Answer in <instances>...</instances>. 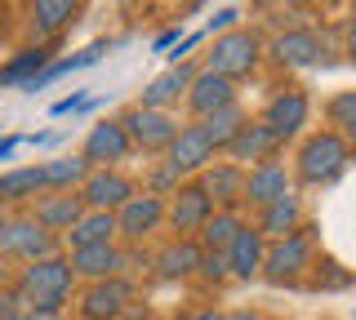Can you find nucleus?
Listing matches in <instances>:
<instances>
[{
    "label": "nucleus",
    "mask_w": 356,
    "mask_h": 320,
    "mask_svg": "<svg viewBox=\"0 0 356 320\" xmlns=\"http://www.w3.org/2000/svg\"><path fill=\"white\" fill-rule=\"evenodd\" d=\"M241 227H245L241 209H214V214H209V223L196 231V245L205 249V253H227L232 240L241 236Z\"/></svg>",
    "instance_id": "bb28decb"
},
{
    "label": "nucleus",
    "mask_w": 356,
    "mask_h": 320,
    "mask_svg": "<svg viewBox=\"0 0 356 320\" xmlns=\"http://www.w3.org/2000/svg\"><path fill=\"white\" fill-rule=\"evenodd\" d=\"M183 103H187V112H192L196 120H205V116L222 112V107L241 103L236 81H222V76H214V71H196V81H192V90H187Z\"/></svg>",
    "instance_id": "aec40b11"
},
{
    "label": "nucleus",
    "mask_w": 356,
    "mask_h": 320,
    "mask_svg": "<svg viewBox=\"0 0 356 320\" xmlns=\"http://www.w3.org/2000/svg\"><path fill=\"white\" fill-rule=\"evenodd\" d=\"M18 307H22V303H18V294H14V289L0 294V316H5V312H18Z\"/></svg>",
    "instance_id": "ea45409f"
},
{
    "label": "nucleus",
    "mask_w": 356,
    "mask_h": 320,
    "mask_svg": "<svg viewBox=\"0 0 356 320\" xmlns=\"http://www.w3.org/2000/svg\"><path fill=\"white\" fill-rule=\"evenodd\" d=\"M89 245H116V214H94V209H85L81 223L63 236V249H89Z\"/></svg>",
    "instance_id": "a878e982"
},
{
    "label": "nucleus",
    "mask_w": 356,
    "mask_h": 320,
    "mask_svg": "<svg viewBox=\"0 0 356 320\" xmlns=\"http://www.w3.org/2000/svg\"><path fill=\"white\" fill-rule=\"evenodd\" d=\"M196 125H200V134L209 138V147H214V151H227V142L250 125V112H245L241 103H232V107H222V112H214V116L196 120Z\"/></svg>",
    "instance_id": "c85d7f7f"
},
{
    "label": "nucleus",
    "mask_w": 356,
    "mask_h": 320,
    "mask_svg": "<svg viewBox=\"0 0 356 320\" xmlns=\"http://www.w3.org/2000/svg\"><path fill=\"white\" fill-rule=\"evenodd\" d=\"M259 62H263V36L254 27H232L222 36H214V45L205 49V67L200 71H214L222 81H241Z\"/></svg>",
    "instance_id": "7ed1b4c3"
},
{
    "label": "nucleus",
    "mask_w": 356,
    "mask_h": 320,
    "mask_svg": "<svg viewBox=\"0 0 356 320\" xmlns=\"http://www.w3.org/2000/svg\"><path fill=\"white\" fill-rule=\"evenodd\" d=\"M27 18L36 36H58L63 27H72L81 18V5L76 0H36V5H27Z\"/></svg>",
    "instance_id": "cd10ccee"
},
{
    "label": "nucleus",
    "mask_w": 356,
    "mask_h": 320,
    "mask_svg": "<svg viewBox=\"0 0 356 320\" xmlns=\"http://www.w3.org/2000/svg\"><path fill=\"white\" fill-rule=\"evenodd\" d=\"M156 231H165V201H161V196L138 192L134 201H125L116 209V240L138 245V240L156 236Z\"/></svg>",
    "instance_id": "f8f14e48"
},
{
    "label": "nucleus",
    "mask_w": 356,
    "mask_h": 320,
    "mask_svg": "<svg viewBox=\"0 0 356 320\" xmlns=\"http://www.w3.org/2000/svg\"><path fill=\"white\" fill-rule=\"evenodd\" d=\"M183 320H222V312H218V307H200V312L183 316Z\"/></svg>",
    "instance_id": "79ce46f5"
},
{
    "label": "nucleus",
    "mask_w": 356,
    "mask_h": 320,
    "mask_svg": "<svg viewBox=\"0 0 356 320\" xmlns=\"http://www.w3.org/2000/svg\"><path fill=\"white\" fill-rule=\"evenodd\" d=\"M236 18H241V9H232V5H227V9H218V14L209 18V31L218 27V36H222V31H232V27H236Z\"/></svg>",
    "instance_id": "f704fd0d"
},
{
    "label": "nucleus",
    "mask_w": 356,
    "mask_h": 320,
    "mask_svg": "<svg viewBox=\"0 0 356 320\" xmlns=\"http://www.w3.org/2000/svg\"><path fill=\"white\" fill-rule=\"evenodd\" d=\"M0 320H36V316H31V312H22V307H18V312H5Z\"/></svg>",
    "instance_id": "c03bdc74"
},
{
    "label": "nucleus",
    "mask_w": 356,
    "mask_h": 320,
    "mask_svg": "<svg viewBox=\"0 0 356 320\" xmlns=\"http://www.w3.org/2000/svg\"><path fill=\"white\" fill-rule=\"evenodd\" d=\"M44 192H81V183L89 178V165L81 156H58V160H44Z\"/></svg>",
    "instance_id": "7c9ffc66"
},
{
    "label": "nucleus",
    "mask_w": 356,
    "mask_h": 320,
    "mask_svg": "<svg viewBox=\"0 0 356 320\" xmlns=\"http://www.w3.org/2000/svg\"><path fill=\"white\" fill-rule=\"evenodd\" d=\"M44 67H49V49H44V45H27V49H18L14 58L0 67V90H9V85H31Z\"/></svg>",
    "instance_id": "c756f323"
},
{
    "label": "nucleus",
    "mask_w": 356,
    "mask_h": 320,
    "mask_svg": "<svg viewBox=\"0 0 356 320\" xmlns=\"http://www.w3.org/2000/svg\"><path fill=\"white\" fill-rule=\"evenodd\" d=\"M307 227V209H303V196H281V201H272L267 209H259V218H254V231L272 245V240H285L294 236V231Z\"/></svg>",
    "instance_id": "f3484780"
},
{
    "label": "nucleus",
    "mask_w": 356,
    "mask_h": 320,
    "mask_svg": "<svg viewBox=\"0 0 356 320\" xmlns=\"http://www.w3.org/2000/svg\"><path fill=\"white\" fill-rule=\"evenodd\" d=\"M222 320H263V312H254V307H236V312H222Z\"/></svg>",
    "instance_id": "58836bf2"
},
{
    "label": "nucleus",
    "mask_w": 356,
    "mask_h": 320,
    "mask_svg": "<svg viewBox=\"0 0 356 320\" xmlns=\"http://www.w3.org/2000/svg\"><path fill=\"white\" fill-rule=\"evenodd\" d=\"M294 192V178H289V169L281 160H263L254 165V169H245V201L250 209H267L272 201H281V196Z\"/></svg>",
    "instance_id": "dca6fc26"
},
{
    "label": "nucleus",
    "mask_w": 356,
    "mask_h": 320,
    "mask_svg": "<svg viewBox=\"0 0 356 320\" xmlns=\"http://www.w3.org/2000/svg\"><path fill=\"white\" fill-rule=\"evenodd\" d=\"M129 307H134V285L125 276H116V280L85 285L76 312H81V320H125Z\"/></svg>",
    "instance_id": "4468645a"
},
{
    "label": "nucleus",
    "mask_w": 356,
    "mask_h": 320,
    "mask_svg": "<svg viewBox=\"0 0 356 320\" xmlns=\"http://www.w3.org/2000/svg\"><path fill=\"white\" fill-rule=\"evenodd\" d=\"M18 147H22V138H0V160H9Z\"/></svg>",
    "instance_id": "a19ab883"
},
{
    "label": "nucleus",
    "mask_w": 356,
    "mask_h": 320,
    "mask_svg": "<svg viewBox=\"0 0 356 320\" xmlns=\"http://www.w3.org/2000/svg\"><path fill=\"white\" fill-rule=\"evenodd\" d=\"M276 147H281V142L267 134L259 120H250V125H245L241 134L227 142V160H232V165H241V169H254V165L272 160V156H276Z\"/></svg>",
    "instance_id": "4be33fe9"
},
{
    "label": "nucleus",
    "mask_w": 356,
    "mask_h": 320,
    "mask_svg": "<svg viewBox=\"0 0 356 320\" xmlns=\"http://www.w3.org/2000/svg\"><path fill=\"white\" fill-rule=\"evenodd\" d=\"M36 196H44V174H40V165H14V169L0 174V205H5V209L31 205Z\"/></svg>",
    "instance_id": "5701e85b"
},
{
    "label": "nucleus",
    "mask_w": 356,
    "mask_h": 320,
    "mask_svg": "<svg viewBox=\"0 0 356 320\" xmlns=\"http://www.w3.org/2000/svg\"><path fill=\"white\" fill-rule=\"evenodd\" d=\"M76 196H81L85 209H94V214H116L125 201L138 196V183H134L129 174H120V169H89V178L81 183Z\"/></svg>",
    "instance_id": "ddd939ff"
},
{
    "label": "nucleus",
    "mask_w": 356,
    "mask_h": 320,
    "mask_svg": "<svg viewBox=\"0 0 356 320\" xmlns=\"http://www.w3.org/2000/svg\"><path fill=\"white\" fill-rule=\"evenodd\" d=\"M214 160H218V151L209 147V138L200 134V125H178V134H174L170 147H165L161 165L174 174L178 183H187V178H196V174H205Z\"/></svg>",
    "instance_id": "6e6552de"
},
{
    "label": "nucleus",
    "mask_w": 356,
    "mask_h": 320,
    "mask_svg": "<svg viewBox=\"0 0 356 320\" xmlns=\"http://www.w3.org/2000/svg\"><path fill=\"white\" fill-rule=\"evenodd\" d=\"M67 262H72V276L85 285H98V280H116V276H125L129 267V253L116 245H89V249H72L67 253Z\"/></svg>",
    "instance_id": "2eb2a0df"
},
{
    "label": "nucleus",
    "mask_w": 356,
    "mask_h": 320,
    "mask_svg": "<svg viewBox=\"0 0 356 320\" xmlns=\"http://www.w3.org/2000/svg\"><path fill=\"white\" fill-rule=\"evenodd\" d=\"M196 183L214 209H241V201H245V169L232 160H214L205 174H196Z\"/></svg>",
    "instance_id": "6ab92c4d"
},
{
    "label": "nucleus",
    "mask_w": 356,
    "mask_h": 320,
    "mask_svg": "<svg viewBox=\"0 0 356 320\" xmlns=\"http://www.w3.org/2000/svg\"><path fill=\"white\" fill-rule=\"evenodd\" d=\"M76 156H81L89 169H120V160L134 156V142H129L125 129H120V120H98V125H89V134H85Z\"/></svg>",
    "instance_id": "1a4fd4ad"
},
{
    "label": "nucleus",
    "mask_w": 356,
    "mask_h": 320,
    "mask_svg": "<svg viewBox=\"0 0 356 320\" xmlns=\"http://www.w3.org/2000/svg\"><path fill=\"white\" fill-rule=\"evenodd\" d=\"M263 53H272L276 67L303 71V67H316L325 58V36L316 27H285L281 36H272V45H263Z\"/></svg>",
    "instance_id": "9d476101"
},
{
    "label": "nucleus",
    "mask_w": 356,
    "mask_h": 320,
    "mask_svg": "<svg viewBox=\"0 0 356 320\" xmlns=\"http://www.w3.org/2000/svg\"><path fill=\"white\" fill-rule=\"evenodd\" d=\"M343 142H348V147H352V156H356V120H352L348 129H343Z\"/></svg>",
    "instance_id": "37998d69"
},
{
    "label": "nucleus",
    "mask_w": 356,
    "mask_h": 320,
    "mask_svg": "<svg viewBox=\"0 0 356 320\" xmlns=\"http://www.w3.org/2000/svg\"><path fill=\"white\" fill-rule=\"evenodd\" d=\"M85 107H89V98L72 94V98H63V103H54V116H67V112H85Z\"/></svg>",
    "instance_id": "c9c22d12"
},
{
    "label": "nucleus",
    "mask_w": 356,
    "mask_h": 320,
    "mask_svg": "<svg viewBox=\"0 0 356 320\" xmlns=\"http://www.w3.org/2000/svg\"><path fill=\"white\" fill-rule=\"evenodd\" d=\"M307 120H312V98L298 90V85H285V90H276L272 98H267L259 125H263L276 142H285V138H298V134H303Z\"/></svg>",
    "instance_id": "0eeeda50"
},
{
    "label": "nucleus",
    "mask_w": 356,
    "mask_h": 320,
    "mask_svg": "<svg viewBox=\"0 0 356 320\" xmlns=\"http://www.w3.org/2000/svg\"><path fill=\"white\" fill-rule=\"evenodd\" d=\"M174 45H178V27H170V31H161V36L152 40V49H156V53H165V49H174Z\"/></svg>",
    "instance_id": "4c0bfd02"
},
{
    "label": "nucleus",
    "mask_w": 356,
    "mask_h": 320,
    "mask_svg": "<svg viewBox=\"0 0 356 320\" xmlns=\"http://www.w3.org/2000/svg\"><path fill=\"white\" fill-rule=\"evenodd\" d=\"M200 258H205V249L196 240H170L156 253V276L161 280H187V276L200 271Z\"/></svg>",
    "instance_id": "393cba45"
},
{
    "label": "nucleus",
    "mask_w": 356,
    "mask_h": 320,
    "mask_svg": "<svg viewBox=\"0 0 356 320\" xmlns=\"http://www.w3.org/2000/svg\"><path fill=\"white\" fill-rule=\"evenodd\" d=\"M263 253H267V240L254 231V223H245L241 236L232 240V249H227V271L236 276V280H254V276L263 271Z\"/></svg>",
    "instance_id": "b1692460"
},
{
    "label": "nucleus",
    "mask_w": 356,
    "mask_h": 320,
    "mask_svg": "<svg viewBox=\"0 0 356 320\" xmlns=\"http://www.w3.org/2000/svg\"><path fill=\"white\" fill-rule=\"evenodd\" d=\"M196 71H200L196 62H183V67L161 71V76L147 85V90L138 94V107H147V112H170L178 98H187V90H192V81H196Z\"/></svg>",
    "instance_id": "412c9836"
},
{
    "label": "nucleus",
    "mask_w": 356,
    "mask_h": 320,
    "mask_svg": "<svg viewBox=\"0 0 356 320\" xmlns=\"http://www.w3.org/2000/svg\"><path fill=\"white\" fill-rule=\"evenodd\" d=\"M316 271V240H312V227L294 231L285 240H272L263 253V280L267 285H298Z\"/></svg>",
    "instance_id": "20e7f679"
},
{
    "label": "nucleus",
    "mask_w": 356,
    "mask_h": 320,
    "mask_svg": "<svg viewBox=\"0 0 356 320\" xmlns=\"http://www.w3.org/2000/svg\"><path fill=\"white\" fill-rule=\"evenodd\" d=\"M0 253L27 267V262H40V258L63 253V240L49 236L31 214H9V223L0 227Z\"/></svg>",
    "instance_id": "39448f33"
},
{
    "label": "nucleus",
    "mask_w": 356,
    "mask_h": 320,
    "mask_svg": "<svg viewBox=\"0 0 356 320\" xmlns=\"http://www.w3.org/2000/svg\"><path fill=\"white\" fill-rule=\"evenodd\" d=\"M81 214H85V201L76 192H49V196H36V201H31V218L58 240L81 223Z\"/></svg>",
    "instance_id": "a211bd4d"
},
{
    "label": "nucleus",
    "mask_w": 356,
    "mask_h": 320,
    "mask_svg": "<svg viewBox=\"0 0 356 320\" xmlns=\"http://www.w3.org/2000/svg\"><path fill=\"white\" fill-rule=\"evenodd\" d=\"M343 36H348V58L356 62V9L348 14V23H343Z\"/></svg>",
    "instance_id": "e433bc0d"
},
{
    "label": "nucleus",
    "mask_w": 356,
    "mask_h": 320,
    "mask_svg": "<svg viewBox=\"0 0 356 320\" xmlns=\"http://www.w3.org/2000/svg\"><path fill=\"white\" fill-rule=\"evenodd\" d=\"M116 120H120V129L129 134L134 151H161V156H165V147H170L174 134H178V120L170 112H147V107H138V103H134L129 112H120Z\"/></svg>",
    "instance_id": "9b49d317"
},
{
    "label": "nucleus",
    "mask_w": 356,
    "mask_h": 320,
    "mask_svg": "<svg viewBox=\"0 0 356 320\" xmlns=\"http://www.w3.org/2000/svg\"><path fill=\"white\" fill-rule=\"evenodd\" d=\"M76 289V276H72V262H67V253H54V258H40V262H27V267L18 271V303L22 312H31L36 320H54L63 316L67 298Z\"/></svg>",
    "instance_id": "f257e3e1"
},
{
    "label": "nucleus",
    "mask_w": 356,
    "mask_h": 320,
    "mask_svg": "<svg viewBox=\"0 0 356 320\" xmlns=\"http://www.w3.org/2000/svg\"><path fill=\"white\" fill-rule=\"evenodd\" d=\"M196 276H205V280L209 285H222V280H227V253H205V258H200V271Z\"/></svg>",
    "instance_id": "473e14b6"
},
{
    "label": "nucleus",
    "mask_w": 356,
    "mask_h": 320,
    "mask_svg": "<svg viewBox=\"0 0 356 320\" xmlns=\"http://www.w3.org/2000/svg\"><path fill=\"white\" fill-rule=\"evenodd\" d=\"M209 214H214V205H209V196L200 192L196 178L178 183L165 196V227L174 231V240H196V231L209 223Z\"/></svg>",
    "instance_id": "423d86ee"
},
{
    "label": "nucleus",
    "mask_w": 356,
    "mask_h": 320,
    "mask_svg": "<svg viewBox=\"0 0 356 320\" xmlns=\"http://www.w3.org/2000/svg\"><path fill=\"white\" fill-rule=\"evenodd\" d=\"M316 267H321V262H316ZM312 285H316V289H343V285H352V276L339 271V262H325V267L316 271V280H312Z\"/></svg>",
    "instance_id": "72a5a7b5"
},
{
    "label": "nucleus",
    "mask_w": 356,
    "mask_h": 320,
    "mask_svg": "<svg viewBox=\"0 0 356 320\" xmlns=\"http://www.w3.org/2000/svg\"><path fill=\"white\" fill-rule=\"evenodd\" d=\"M5 223H9V209H5V205H0V227H5Z\"/></svg>",
    "instance_id": "a18cd8bd"
},
{
    "label": "nucleus",
    "mask_w": 356,
    "mask_h": 320,
    "mask_svg": "<svg viewBox=\"0 0 356 320\" xmlns=\"http://www.w3.org/2000/svg\"><path fill=\"white\" fill-rule=\"evenodd\" d=\"M325 120H330V129L334 134H343V129L356 120V90H343V94H334L330 103H325Z\"/></svg>",
    "instance_id": "2f4dec72"
},
{
    "label": "nucleus",
    "mask_w": 356,
    "mask_h": 320,
    "mask_svg": "<svg viewBox=\"0 0 356 320\" xmlns=\"http://www.w3.org/2000/svg\"><path fill=\"white\" fill-rule=\"evenodd\" d=\"M348 165H352V147L343 142V134L316 129V134H307L298 142L289 178L303 183V187H330V183H339L343 174H348Z\"/></svg>",
    "instance_id": "f03ea898"
}]
</instances>
